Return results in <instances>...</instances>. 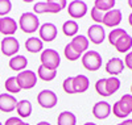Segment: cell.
<instances>
[{
	"label": "cell",
	"mask_w": 132,
	"mask_h": 125,
	"mask_svg": "<svg viewBox=\"0 0 132 125\" xmlns=\"http://www.w3.org/2000/svg\"><path fill=\"white\" fill-rule=\"evenodd\" d=\"M70 45H71V48L77 53L82 54V53H85L87 49H89V38H87L86 36H82V34L75 36V37H73Z\"/></svg>",
	"instance_id": "obj_18"
},
{
	"label": "cell",
	"mask_w": 132,
	"mask_h": 125,
	"mask_svg": "<svg viewBox=\"0 0 132 125\" xmlns=\"http://www.w3.org/2000/svg\"><path fill=\"white\" fill-rule=\"evenodd\" d=\"M20 122H23L20 117H9V119L5 121L4 125H19Z\"/></svg>",
	"instance_id": "obj_36"
},
{
	"label": "cell",
	"mask_w": 132,
	"mask_h": 125,
	"mask_svg": "<svg viewBox=\"0 0 132 125\" xmlns=\"http://www.w3.org/2000/svg\"><path fill=\"white\" fill-rule=\"evenodd\" d=\"M122 22V11L120 9H111L104 13L102 24L108 28H115Z\"/></svg>",
	"instance_id": "obj_13"
},
{
	"label": "cell",
	"mask_w": 132,
	"mask_h": 125,
	"mask_svg": "<svg viewBox=\"0 0 132 125\" xmlns=\"http://www.w3.org/2000/svg\"><path fill=\"white\" fill-rule=\"evenodd\" d=\"M19 25L17 22L12 19V17H0V33L4 34L5 37H11L13 36L16 30H17Z\"/></svg>",
	"instance_id": "obj_12"
},
{
	"label": "cell",
	"mask_w": 132,
	"mask_h": 125,
	"mask_svg": "<svg viewBox=\"0 0 132 125\" xmlns=\"http://www.w3.org/2000/svg\"><path fill=\"white\" fill-rule=\"evenodd\" d=\"M19 26L24 33H35L37 29H40V20L38 16L32 13V12H25L20 16L19 20Z\"/></svg>",
	"instance_id": "obj_3"
},
{
	"label": "cell",
	"mask_w": 132,
	"mask_h": 125,
	"mask_svg": "<svg viewBox=\"0 0 132 125\" xmlns=\"http://www.w3.org/2000/svg\"><path fill=\"white\" fill-rule=\"evenodd\" d=\"M37 125H52V124H49L48 121H41V122H38Z\"/></svg>",
	"instance_id": "obj_39"
},
{
	"label": "cell",
	"mask_w": 132,
	"mask_h": 125,
	"mask_svg": "<svg viewBox=\"0 0 132 125\" xmlns=\"http://www.w3.org/2000/svg\"><path fill=\"white\" fill-rule=\"evenodd\" d=\"M82 65L89 71H98L102 66V57L95 50H87L82 57Z\"/></svg>",
	"instance_id": "obj_5"
},
{
	"label": "cell",
	"mask_w": 132,
	"mask_h": 125,
	"mask_svg": "<svg viewBox=\"0 0 132 125\" xmlns=\"http://www.w3.org/2000/svg\"><path fill=\"white\" fill-rule=\"evenodd\" d=\"M66 7V2H54V0H48V2H38L33 7L35 15H41V13H58Z\"/></svg>",
	"instance_id": "obj_1"
},
{
	"label": "cell",
	"mask_w": 132,
	"mask_h": 125,
	"mask_svg": "<svg viewBox=\"0 0 132 125\" xmlns=\"http://www.w3.org/2000/svg\"><path fill=\"white\" fill-rule=\"evenodd\" d=\"M57 124L58 125H75L77 124V116L70 111L61 112L57 117Z\"/></svg>",
	"instance_id": "obj_21"
},
{
	"label": "cell",
	"mask_w": 132,
	"mask_h": 125,
	"mask_svg": "<svg viewBox=\"0 0 132 125\" xmlns=\"http://www.w3.org/2000/svg\"><path fill=\"white\" fill-rule=\"evenodd\" d=\"M8 65H9V69L13 71H24L27 69L28 59L24 55H15L9 59Z\"/></svg>",
	"instance_id": "obj_19"
},
{
	"label": "cell",
	"mask_w": 132,
	"mask_h": 125,
	"mask_svg": "<svg viewBox=\"0 0 132 125\" xmlns=\"http://www.w3.org/2000/svg\"><path fill=\"white\" fill-rule=\"evenodd\" d=\"M112 113L119 119H126L129 113H132V95H123L122 99L112 105Z\"/></svg>",
	"instance_id": "obj_2"
},
{
	"label": "cell",
	"mask_w": 132,
	"mask_h": 125,
	"mask_svg": "<svg viewBox=\"0 0 132 125\" xmlns=\"http://www.w3.org/2000/svg\"><path fill=\"white\" fill-rule=\"evenodd\" d=\"M19 125H29V124H27V122H24V121H23V122H20Z\"/></svg>",
	"instance_id": "obj_42"
},
{
	"label": "cell",
	"mask_w": 132,
	"mask_h": 125,
	"mask_svg": "<svg viewBox=\"0 0 132 125\" xmlns=\"http://www.w3.org/2000/svg\"><path fill=\"white\" fill-rule=\"evenodd\" d=\"M40 61H41V65L44 67H46V69L57 70L60 63H61V57H60L57 50L46 49V50H42V53L40 55Z\"/></svg>",
	"instance_id": "obj_4"
},
{
	"label": "cell",
	"mask_w": 132,
	"mask_h": 125,
	"mask_svg": "<svg viewBox=\"0 0 132 125\" xmlns=\"http://www.w3.org/2000/svg\"><path fill=\"white\" fill-rule=\"evenodd\" d=\"M123 70H124V62L120 58H118V57L111 58L106 65V71L111 76H116L119 74H122Z\"/></svg>",
	"instance_id": "obj_16"
},
{
	"label": "cell",
	"mask_w": 132,
	"mask_h": 125,
	"mask_svg": "<svg viewBox=\"0 0 132 125\" xmlns=\"http://www.w3.org/2000/svg\"><path fill=\"white\" fill-rule=\"evenodd\" d=\"M4 87H5V91L7 92H9L11 95H13V94H19L21 88L19 86V82H17V79L16 76H9L5 83H4Z\"/></svg>",
	"instance_id": "obj_26"
},
{
	"label": "cell",
	"mask_w": 132,
	"mask_h": 125,
	"mask_svg": "<svg viewBox=\"0 0 132 125\" xmlns=\"http://www.w3.org/2000/svg\"><path fill=\"white\" fill-rule=\"evenodd\" d=\"M0 48H2V51H3L4 55L11 57V58H12V57H15L16 53L20 50V43H19V41L16 40V37L11 36V37H5V38L2 41V43H0Z\"/></svg>",
	"instance_id": "obj_8"
},
{
	"label": "cell",
	"mask_w": 132,
	"mask_h": 125,
	"mask_svg": "<svg viewBox=\"0 0 132 125\" xmlns=\"http://www.w3.org/2000/svg\"><path fill=\"white\" fill-rule=\"evenodd\" d=\"M93 115L98 120H104L111 115V105L107 101H99L93 107Z\"/></svg>",
	"instance_id": "obj_15"
},
{
	"label": "cell",
	"mask_w": 132,
	"mask_h": 125,
	"mask_svg": "<svg viewBox=\"0 0 132 125\" xmlns=\"http://www.w3.org/2000/svg\"><path fill=\"white\" fill-rule=\"evenodd\" d=\"M73 86H74V92L75 94H82L86 92L89 90L90 82H89V78L83 74H78L73 76Z\"/></svg>",
	"instance_id": "obj_17"
},
{
	"label": "cell",
	"mask_w": 132,
	"mask_h": 125,
	"mask_svg": "<svg viewBox=\"0 0 132 125\" xmlns=\"http://www.w3.org/2000/svg\"><path fill=\"white\" fill-rule=\"evenodd\" d=\"M118 125H120V124H118Z\"/></svg>",
	"instance_id": "obj_45"
},
{
	"label": "cell",
	"mask_w": 132,
	"mask_h": 125,
	"mask_svg": "<svg viewBox=\"0 0 132 125\" xmlns=\"http://www.w3.org/2000/svg\"><path fill=\"white\" fill-rule=\"evenodd\" d=\"M124 66H127L129 70H132V51L127 53L126 58H124Z\"/></svg>",
	"instance_id": "obj_35"
},
{
	"label": "cell",
	"mask_w": 132,
	"mask_h": 125,
	"mask_svg": "<svg viewBox=\"0 0 132 125\" xmlns=\"http://www.w3.org/2000/svg\"><path fill=\"white\" fill-rule=\"evenodd\" d=\"M83 125H96V124H94V122H86V124H83Z\"/></svg>",
	"instance_id": "obj_40"
},
{
	"label": "cell",
	"mask_w": 132,
	"mask_h": 125,
	"mask_svg": "<svg viewBox=\"0 0 132 125\" xmlns=\"http://www.w3.org/2000/svg\"><path fill=\"white\" fill-rule=\"evenodd\" d=\"M124 34H127L126 29H112L111 32H110V34H108V42H110V45L115 46L116 41H118L120 37H123Z\"/></svg>",
	"instance_id": "obj_29"
},
{
	"label": "cell",
	"mask_w": 132,
	"mask_h": 125,
	"mask_svg": "<svg viewBox=\"0 0 132 125\" xmlns=\"http://www.w3.org/2000/svg\"><path fill=\"white\" fill-rule=\"evenodd\" d=\"M87 36H89V41H91L95 45H101L106 38V30L102 25L94 24L90 25V28L87 29Z\"/></svg>",
	"instance_id": "obj_9"
},
{
	"label": "cell",
	"mask_w": 132,
	"mask_h": 125,
	"mask_svg": "<svg viewBox=\"0 0 132 125\" xmlns=\"http://www.w3.org/2000/svg\"><path fill=\"white\" fill-rule=\"evenodd\" d=\"M120 125H132V119H127V120H124Z\"/></svg>",
	"instance_id": "obj_37"
},
{
	"label": "cell",
	"mask_w": 132,
	"mask_h": 125,
	"mask_svg": "<svg viewBox=\"0 0 132 125\" xmlns=\"http://www.w3.org/2000/svg\"><path fill=\"white\" fill-rule=\"evenodd\" d=\"M62 88L66 94H75L74 92V86H73V76H69V78H66L65 81H63V84H62Z\"/></svg>",
	"instance_id": "obj_34"
},
{
	"label": "cell",
	"mask_w": 132,
	"mask_h": 125,
	"mask_svg": "<svg viewBox=\"0 0 132 125\" xmlns=\"http://www.w3.org/2000/svg\"><path fill=\"white\" fill-rule=\"evenodd\" d=\"M17 107V100L11 94H0V111L9 113L13 112Z\"/></svg>",
	"instance_id": "obj_14"
},
{
	"label": "cell",
	"mask_w": 132,
	"mask_h": 125,
	"mask_svg": "<svg viewBox=\"0 0 132 125\" xmlns=\"http://www.w3.org/2000/svg\"><path fill=\"white\" fill-rule=\"evenodd\" d=\"M0 125H3V124H2V122H0Z\"/></svg>",
	"instance_id": "obj_44"
},
{
	"label": "cell",
	"mask_w": 132,
	"mask_h": 125,
	"mask_svg": "<svg viewBox=\"0 0 132 125\" xmlns=\"http://www.w3.org/2000/svg\"><path fill=\"white\" fill-rule=\"evenodd\" d=\"M106 88H107V92H108L110 96L114 95L116 91L120 88V81H119L116 76L107 78V81H106Z\"/></svg>",
	"instance_id": "obj_27"
},
{
	"label": "cell",
	"mask_w": 132,
	"mask_h": 125,
	"mask_svg": "<svg viewBox=\"0 0 132 125\" xmlns=\"http://www.w3.org/2000/svg\"><path fill=\"white\" fill-rule=\"evenodd\" d=\"M63 53H65V57H66V59H68V61H77V59H79V57H81V54L77 53V51L71 48L70 43H68V45L65 46Z\"/></svg>",
	"instance_id": "obj_30"
},
{
	"label": "cell",
	"mask_w": 132,
	"mask_h": 125,
	"mask_svg": "<svg viewBox=\"0 0 132 125\" xmlns=\"http://www.w3.org/2000/svg\"><path fill=\"white\" fill-rule=\"evenodd\" d=\"M37 76L44 82H50L57 76V71L56 70H49L46 67H44L42 65H40L38 69H37Z\"/></svg>",
	"instance_id": "obj_24"
},
{
	"label": "cell",
	"mask_w": 132,
	"mask_h": 125,
	"mask_svg": "<svg viewBox=\"0 0 132 125\" xmlns=\"http://www.w3.org/2000/svg\"><path fill=\"white\" fill-rule=\"evenodd\" d=\"M37 103L42 108L50 109V108L57 105L58 97L52 90H42L41 92H38V95H37Z\"/></svg>",
	"instance_id": "obj_7"
},
{
	"label": "cell",
	"mask_w": 132,
	"mask_h": 125,
	"mask_svg": "<svg viewBox=\"0 0 132 125\" xmlns=\"http://www.w3.org/2000/svg\"><path fill=\"white\" fill-rule=\"evenodd\" d=\"M106 81H107V78H101L95 83V90L101 96H110L107 92V88H106Z\"/></svg>",
	"instance_id": "obj_31"
},
{
	"label": "cell",
	"mask_w": 132,
	"mask_h": 125,
	"mask_svg": "<svg viewBox=\"0 0 132 125\" xmlns=\"http://www.w3.org/2000/svg\"><path fill=\"white\" fill-rule=\"evenodd\" d=\"M11 9H12V3L9 0H0V16H7Z\"/></svg>",
	"instance_id": "obj_32"
},
{
	"label": "cell",
	"mask_w": 132,
	"mask_h": 125,
	"mask_svg": "<svg viewBox=\"0 0 132 125\" xmlns=\"http://www.w3.org/2000/svg\"><path fill=\"white\" fill-rule=\"evenodd\" d=\"M16 79H17L21 90H30L37 84V74L35 71H30V70L20 71L17 74Z\"/></svg>",
	"instance_id": "obj_6"
},
{
	"label": "cell",
	"mask_w": 132,
	"mask_h": 125,
	"mask_svg": "<svg viewBox=\"0 0 132 125\" xmlns=\"http://www.w3.org/2000/svg\"><path fill=\"white\" fill-rule=\"evenodd\" d=\"M16 111L19 113V116L20 117H29L30 116V113H32V103L29 100H20L17 101V107H16Z\"/></svg>",
	"instance_id": "obj_22"
},
{
	"label": "cell",
	"mask_w": 132,
	"mask_h": 125,
	"mask_svg": "<svg viewBox=\"0 0 132 125\" xmlns=\"http://www.w3.org/2000/svg\"><path fill=\"white\" fill-rule=\"evenodd\" d=\"M68 12L71 19H82L87 13V4L82 0H74L69 4Z\"/></svg>",
	"instance_id": "obj_10"
},
{
	"label": "cell",
	"mask_w": 132,
	"mask_h": 125,
	"mask_svg": "<svg viewBox=\"0 0 132 125\" xmlns=\"http://www.w3.org/2000/svg\"><path fill=\"white\" fill-rule=\"evenodd\" d=\"M131 48H132V37L128 33L124 34L123 37H120L115 43V49L119 53H127L128 50H131Z\"/></svg>",
	"instance_id": "obj_20"
},
{
	"label": "cell",
	"mask_w": 132,
	"mask_h": 125,
	"mask_svg": "<svg viewBox=\"0 0 132 125\" xmlns=\"http://www.w3.org/2000/svg\"><path fill=\"white\" fill-rule=\"evenodd\" d=\"M40 40L45 42H52L53 40H56L57 37V26L52 24V22H45L42 24L38 29Z\"/></svg>",
	"instance_id": "obj_11"
},
{
	"label": "cell",
	"mask_w": 132,
	"mask_h": 125,
	"mask_svg": "<svg viewBox=\"0 0 132 125\" xmlns=\"http://www.w3.org/2000/svg\"><path fill=\"white\" fill-rule=\"evenodd\" d=\"M131 92H132V86H131Z\"/></svg>",
	"instance_id": "obj_43"
},
{
	"label": "cell",
	"mask_w": 132,
	"mask_h": 125,
	"mask_svg": "<svg viewBox=\"0 0 132 125\" xmlns=\"http://www.w3.org/2000/svg\"><path fill=\"white\" fill-rule=\"evenodd\" d=\"M62 32L68 37H75L77 33H78V24H77V21H74V20L65 21L62 25Z\"/></svg>",
	"instance_id": "obj_25"
},
{
	"label": "cell",
	"mask_w": 132,
	"mask_h": 125,
	"mask_svg": "<svg viewBox=\"0 0 132 125\" xmlns=\"http://www.w3.org/2000/svg\"><path fill=\"white\" fill-rule=\"evenodd\" d=\"M90 15H91V19L96 22V24H99V25L102 24V21H103V16H104V13H103V12H101V11L96 9L95 7H93V8H91V11H90Z\"/></svg>",
	"instance_id": "obj_33"
},
{
	"label": "cell",
	"mask_w": 132,
	"mask_h": 125,
	"mask_svg": "<svg viewBox=\"0 0 132 125\" xmlns=\"http://www.w3.org/2000/svg\"><path fill=\"white\" fill-rule=\"evenodd\" d=\"M128 5L132 8V0H128Z\"/></svg>",
	"instance_id": "obj_41"
},
{
	"label": "cell",
	"mask_w": 132,
	"mask_h": 125,
	"mask_svg": "<svg viewBox=\"0 0 132 125\" xmlns=\"http://www.w3.org/2000/svg\"><path fill=\"white\" fill-rule=\"evenodd\" d=\"M25 49L29 53H38L44 49V42L37 37H30L25 41Z\"/></svg>",
	"instance_id": "obj_23"
},
{
	"label": "cell",
	"mask_w": 132,
	"mask_h": 125,
	"mask_svg": "<svg viewBox=\"0 0 132 125\" xmlns=\"http://www.w3.org/2000/svg\"><path fill=\"white\" fill-rule=\"evenodd\" d=\"M128 22H129V25L132 26V12H131L129 16H128Z\"/></svg>",
	"instance_id": "obj_38"
},
{
	"label": "cell",
	"mask_w": 132,
	"mask_h": 125,
	"mask_svg": "<svg viewBox=\"0 0 132 125\" xmlns=\"http://www.w3.org/2000/svg\"><path fill=\"white\" fill-rule=\"evenodd\" d=\"M94 7L96 9H99L101 12H108V11L114 9L115 0H95Z\"/></svg>",
	"instance_id": "obj_28"
}]
</instances>
